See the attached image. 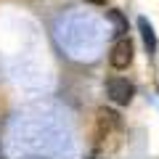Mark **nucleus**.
<instances>
[{"label":"nucleus","mask_w":159,"mask_h":159,"mask_svg":"<svg viewBox=\"0 0 159 159\" xmlns=\"http://www.w3.org/2000/svg\"><path fill=\"white\" fill-rule=\"evenodd\" d=\"M98 122H101V127H106V130H117L119 125H122V119H119V114L114 111V109H98Z\"/></svg>","instance_id":"20e7f679"},{"label":"nucleus","mask_w":159,"mask_h":159,"mask_svg":"<svg viewBox=\"0 0 159 159\" xmlns=\"http://www.w3.org/2000/svg\"><path fill=\"white\" fill-rule=\"evenodd\" d=\"M0 159H3V157H0Z\"/></svg>","instance_id":"0eeeda50"},{"label":"nucleus","mask_w":159,"mask_h":159,"mask_svg":"<svg viewBox=\"0 0 159 159\" xmlns=\"http://www.w3.org/2000/svg\"><path fill=\"white\" fill-rule=\"evenodd\" d=\"M138 29H141V37H143V45H146L148 56H154L157 53V34H154V29H151V24H148L146 16L138 19Z\"/></svg>","instance_id":"7ed1b4c3"},{"label":"nucleus","mask_w":159,"mask_h":159,"mask_svg":"<svg viewBox=\"0 0 159 159\" xmlns=\"http://www.w3.org/2000/svg\"><path fill=\"white\" fill-rule=\"evenodd\" d=\"M85 3H90V6H106V0H85Z\"/></svg>","instance_id":"423d86ee"},{"label":"nucleus","mask_w":159,"mask_h":159,"mask_svg":"<svg viewBox=\"0 0 159 159\" xmlns=\"http://www.w3.org/2000/svg\"><path fill=\"white\" fill-rule=\"evenodd\" d=\"M106 19L114 24V29H117V34L122 37V34L127 32V19L122 16V11H106Z\"/></svg>","instance_id":"39448f33"},{"label":"nucleus","mask_w":159,"mask_h":159,"mask_svg":"<svg viewBox=\"0 0 159 159\" xmlns=\"http://www.w3.org/2000/svg\"><path fill=\"white\" fill-rule=\"evenodd\" d=\"M106 96L117 106H127L133 101V96H135V85L125 77H109L106 80Z\"/></svg>","instance_id":"f257e3e1"},{"label":"nucleus","mask_w":159,"mask_h":159,"mask_svg":"<svg viewBox=\"0 0 159 159\" xmlns=\"http://www.w3.org/2000/svg\"><path fill=\"white\" fill-rule=\"evenodd\" d=\"M109 64H111L114 69H119V72L133 64V43H130V37L122 34V37L111 45V51H109Z\"/></svg>","instance_id":"f03ea898"}]
</instances>
